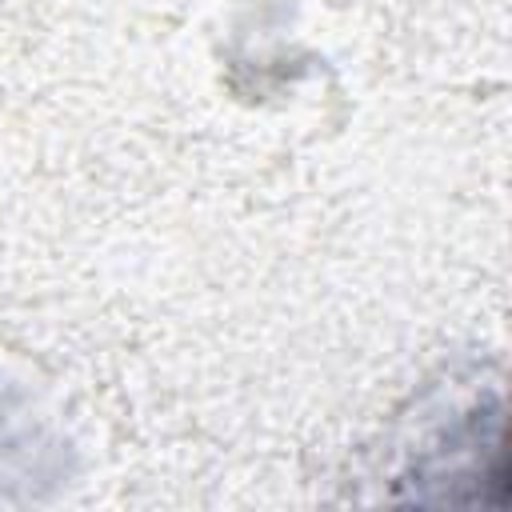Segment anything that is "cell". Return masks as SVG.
<instances>
[{
    "label": "cell",
    "mask_w": 512,
    "mask_h": 512,
    "mask_svg": "<svg viewBox=\"0 0 512 512\" xmlns=\"http://www.w3.org/2000/svg\"><path fill=\"white\" fill-rule=\"evenodd\" d=\"M404 492L396 500L420 508H468L508 504V416L504 392L488 388L440 424L396 476Z\"/></svg>",
    "instance_id": "cell-1"
}]
</instances>
